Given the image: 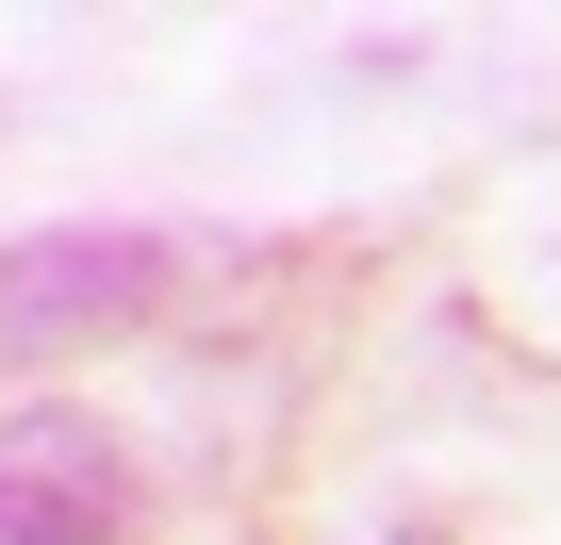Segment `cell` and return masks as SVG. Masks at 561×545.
<instances>
[{"label": "cell", "mask_w": 561, "mask_h": 545, "mask_svg": "<svg viewBox=\"0 0 561 545\" xmlns=\"http://www.w3.org/2000/svg\"><path fill=\"white\" fill-rule=\"evenodd\" d=\"M165 315V231H18L0 248V364H67Z\"/></svg>", "instance_id": "1"}, {"label": "cell", "mask_w": 561, "mask_h": 545, "mask_svg": "<svg viewBox=\"0 0 561 545\" xmlns=\"http://www.w3.org/2000/svg\"><path fill=\"white\" fill-rule=\"evenodd\" d=\"M149 529V479L100 413L34 397V413H0V545H133Z\"/></svg>", "instance_id": "2"}]
</instances>
